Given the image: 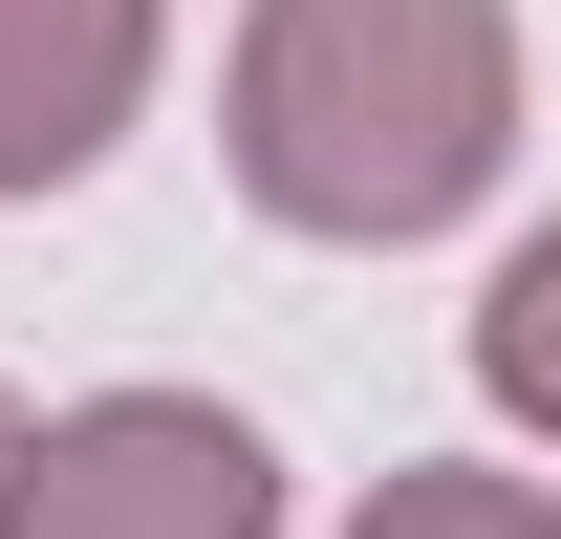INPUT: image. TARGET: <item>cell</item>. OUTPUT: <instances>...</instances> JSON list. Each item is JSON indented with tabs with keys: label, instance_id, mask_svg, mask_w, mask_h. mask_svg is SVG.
Returning <instances> with one entry per match:
<instances>
[{
	"label": "cell",
	"instance_id": "cell-3",
	"mask_svg": "<svg viewBox=\"0 0 561 539\" xmlns=\"http://www.w3.org/2000/svg\"><path fill=\"white\" fill-rule=\"evenodd\" d=\"M151 44H173V0H0V195H66L151 108Z\"/></svg>",
	"mask_w": 561,
	"mask_h": 539
},
{
	"label": "cell",
	"instance_id": "cell-1",
	"mask_svg": "<svg viewBox=\"0 0 561 539\" xmlns=\"http://www.w3.org/2000/svg\"><path fill=\"white\" fill-rule=\"evenodd\" d=\"M518 151L496 0H260L238 22V195L280 238H454Z\"/></svg>",
	"mask_w": 561,
	"mask_h": 539
},
{
	"label": "cell",
	"instance_id": "cell-6",
	"mask_svg": "<svg viewBox=\"0 0 561 539\" xmlns=\"http://www.w3.org/2000/svg\"><path fill=\"white\" fill-rule=\"evenodd\" d=\"M22 454H44V432H22V389H0V539H22Z\"/></svg>",
	"mask_w": 561,
	"mask_h": 539
},
{
	"label": "cell",
	"instance_id": "cell-2",
	"mask_svg": "<svg viewBox=\"0 0 561 539\" xmlns=\"http://www.w3.org/2000/svg\"><path fill=\"white\" fill-rule=\"evenodd\" d=\"M22 539H280V454L216 389H87L22 454Z\"/></svg>",
	"mask_w": 561,
	"mask_h": 539
},
{
	"label": "cell",
	"instance_id": "cell-4",
	"mask_svg": "<svg viewBox=\"0 0 561 539\" xmlns=\"http://www.w3.org/2000/svg\"><path fill=\"white\" fill-rule=\"evenodd\" d=\"M476 389H496V410H518V432L561 454V216L518 238V260H496V302H476Z\"/></svg>",
	"mask_w": 561,
	"mask_h": 539
},
{
	"label": "cell",
	"instance_id": "cell-5",
	"mask_svg": "<svg viewBox=\"0 0 561 539\" xmlns=\"http://www.w3.org/2000/svg\"><path fill=\"white\" fill-rule=\"evenodd\" d=\"M346 539H561V496H540V474H454V454H411Z\"/></svg>",
	"mask_w": 561,
	"mask_h": 539
}]
</instances>
